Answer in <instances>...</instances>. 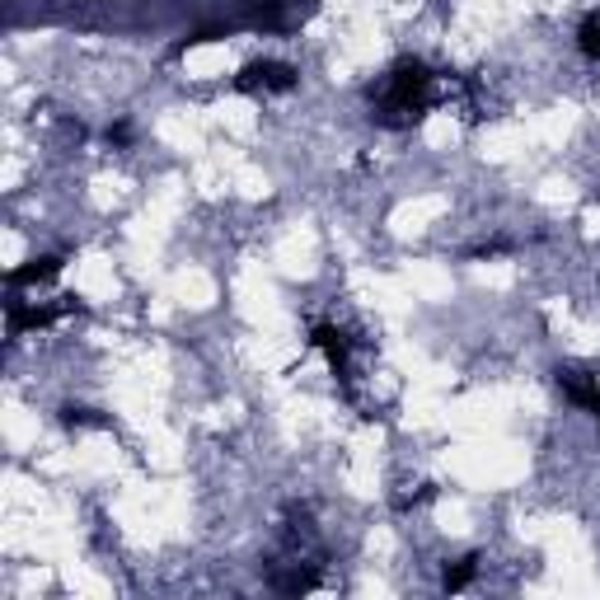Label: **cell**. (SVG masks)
<instances>
[{"label": "cell", "instance_id": "6da1fadb", "mask_svg": "<svg viewBox=\"0 0 600 600\" xmlns=\"http://www.w3.org/2000/svg\"><path fill=\"white\" fill-rule=\"evenodd\" d=\"M441 104V75L418 57H404L381 75V85H371V122H381L389 132H404L422 122Z\"/></svg>", "mask_w": 600, "mask_h": 600}, {"label": "cell", "instance_id": "7a4b0ae2", "mask_svg": "<svg viewBox=\"0 0 600 600\" xmlns=\"http://www.w3.org/2000/svg\"><path fill=\"white\" fill-rule=\"evenodd\" d=\"M324 573V540L320 530H314L310 512H291V520L281 526V544L277 554L267 559V587L273 591H310L314 581Z\"/></svg>", "mask_w": 600, "mask_h": 600}, {"label": "cell", "instance_id": "3957f363", "mask_svg": "<svg viewBox=\"0 0 600 600\" xmlns=\"http://www.w3.org/2000/svg\"><path fill=\"white\" fill-rule=\"evenodd\" d=\"M320 10V0H244L230 28H254V34H296L310 14Z\"/></svg>", "mask_w": 600, "mask_h": 600}, {"label": "cell", "instance_id": "277c9868", "mask_svg": "<svg viewBox=\"0 0 600 600\" xmlns=\"http://www.w3.org/2000/svg\"><path fill=\"white\" fill-rule=\"evenodd\" d=\"M235 89H244V94H287V89H296V67H287V61H249V67L235 75Z\"/></svg>", "mask_w": 600, "mask_h": 600}, {"label": "cell", "instance_id": "5b68a950", "mask_svg": "<svg viewBox=\"0 0 600 600\" xmlns=\"http://www.w3.org/2000/svg\"><path fill=\"white\" fill-rule=\"evenodd\" d=\"M75 305H34V310H24L20 300H10V338H20L24 328H47V324H57L61 314H71Z\"/></svg>", "mask_w": 600, "mask_h": 600}, {"label": "cell", "instance_id": "8992f818", "mask_svg": "<svg viewBox=\"0 0 600 600\" xmlns=\"http://www.w3.org/2000/svg\"><path fill=\"white\" fill-rule=\"evenodd\" d=\"M57 273H61V259H57V254H43V259H34L28 267H14L5 281H10V287H34V281H52Z\"/></svg>", "mask_w": 600, "mask_h": 600}, {"label": "cell", "instance_id": "52a82bcc", "mask_svg": "<svg viewBox=\"0 0 600 600\" xmlns=\"http://www.w3.org/2000/svg\"><path fill=\"white\" fill-rule=\"evenodd\" d=\"M473 573H479V559H460V563H451V567H446L441 587H446V591H465L469 581H473Z\"/></svg>", "mask_w": 600, "mask_h": 600}, {"label": "cell", "instance_id": "ba28073f", "mask_svg": "<svg viewBox=\"0 0 600 600\" xmlns=\"http://www.w3.org/2000/svg\"><path fill=\"white\" fill-rule=\"evenodd\" d=\"M577 47H581V57L600 61V14H591V20H581V28H577Z\"/></svg>", "mask_w": 600, "mask_h": 600}, {"label": "cell", "instance_id": "9c48e42d", "mask_svg": "<svg viewBox=\"0 0 600 600\" xmlns=\"http://www.w3.org/2000/svg\"><path fill=\"white\" fill-rule=\"evenodd\" d=\"M108 141H113V146H128V141H132V128H128V122H113V128H108Z\"/></svg>", "mask_w": 600, "mask_h": 600}]
</instances>
